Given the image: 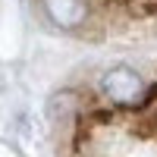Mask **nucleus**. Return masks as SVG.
<instances>
[{
    "mask_svg": "<svg viewBox=\"0 0 157 157\" xmlns=\"http://www.w3.org/2000/svg\"><path fill=\"white\" fill-rule=\"evenodd\" d=\"M104 94L116 104H138L145 98V82H141V75L129 66H113L107 75H104Z\"/></svg>",
    "mask_w": 157,
    "mask_h": 157,
    "instance_id": "1",
    "label": "nucleus"
},
{
    "mask_svg": "<svg viewBox=\"0 0 157 157\" xmlns=\"http://www.w3.org/2000/svg\"><path fill=\"white\" fill-rule=\"evenodd\" d=\"M44 10L60 29H75V25H82L85 16H88L85 0H44Z\"/></svg>",
    "mask_w": 157,
    "mask_h": 157,
    "instance_id": "2",
    "label": "nucleus"
}]
</instances>
